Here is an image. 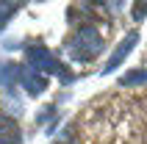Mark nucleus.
<instances>
[{
  "instance_id": "5",
  "label": "nucleus",
  "mask_w": 147,
  "mask_h": 144,
  "mask_svg": "<svg viewBox=\"0 0 147 144\" xmlns=\"http://www.w3.org/2000/svg\"><path fill=\"white\" fill-rule=\"evenodd\" d=\"M22 136H20V125H17L11 116H3L0 114V144H20Z\"/></svg>"
},
{
  "instance_id": "2",
  "label": "nucleus",
  "mask_w": 147,
  "mask_h": 144,
  "mask_svg": "<svg viewBox=\"0 0 147 144\" xmlns=\"http://www.w3.org/2000/svg\"><path fill=\"white\" fill-rule=\"evenodd\" d=\"M28 61H31L33 69H45V72H61V64L56 61V56L50 53L47 47H42V44H36V47H28Z\"/></svg>"
},
{
  "instance_id": "4",
  "label": "nucleus",
  "mask_w": 147,
  "mask_h": 144,
  "mask_svg": "<svg viewBox=\"0 0 147 144\" xmlns=\"http://www.w3.org/2000/svg\"><path fill=\"white\" fill-rule=\"evenodd\" d=\"M136 42H139V33H136V31H133V33H128V36H125V42H119V44H117V50L111 53V58H108V64L103 67V72L117 69V67L122 64V58L128 56V53H131L133 47H136Z\"/></svg>"
},
{
  "instance_id": "6",
  "label": "nucleus",
  "mask_w": 147,
  "mask_h": 144,
  "mask_svg": "<svg viewBox=\"0 0 147 144\" xmlns=\"http://www.w3.org/2000/svg\"><path fill=\"white\" fill-rule=\"evenodd\" d=\"M147 80V75H144V69H133V72H128V75H122V86H139V83H144Z\"/></svg>"
},
{
  "instance_id": "10",
  "label": "nucleus",
  "mask_w": 147,
  "mask_h": 144,
  "mask_svg": "<svg viewBox=\"0 0 147 144\" xmlns=\"http://www.w3.org/2000/svg\"><path fill=\"white\" fill-rule=\"evenodd\" d=\"M53 144H69V136H61V139H56Z\"/></svg>"
},
{
  "instance_id": "7",
  "label": "nucleus",
  "mask_w": 147,
  "mask_h": 144,
  "mask_svg": "<svg viewBox=\"0 0 147 144\" xmlns=\"http://www.w3.org/2000/svg\"><path fill=\"white\" fill-rule=\"evenodd\" d=\"M11 17H14V0H0V31L6 28Z\"/></svg>"
},
{
  "instance_id": "8",
  "label": "nucleus",
  "mask_w": 147,
  "mask_h": 144,
  "mask_svg": "<svg viewBox=\"0 0 147 144\" xmlns=\"http://www.w3.org/2000/svg\"><path fill=\"white\" fill-rule=\"evenodd\" d=\"M11 78H17V67L8 64L0 69V86H11Z\"/></svg>"
},
{
  "instance_id": "9",
  "label": "nucleus",
  "mask_w": 147,
  "mask_h": 144,
  "mask_svg": "<svg viewBox=\"0 0 147 144\" xmlns=\"http://www.w3.org/2000/svg\"><path fill=\"white\" fill-rule=\"evenodd\" d=\"M144 14V0H136V6H133V20H142Z\"/></svg>"
},
{
  "instance_id": "1",
  "label": "nucleus",
  "mask_w": 147,
  "mask_h": 144,
  "mask_svg": "<svg viewBox=\"0 0 147 144\" xmlns=\"http://www.w3.org/2000/svg\"><path fill=\"white\" fill-rule=\"evenodd\" d=\"M100 50H103V33H100L94 25H83V28H78V33L69 39V53H72L75 61L94 58Z\"/></svg>"
},
{
  "instance_id": "3",
  "label": "nucleus",
  "mask_w": 147,
  "mask_h": 144,
  "mask_svg": "<svg viewBox=\"0 0 147 144\" xmlns=\"http://www.w3.org/2000/svg\"><path fill=\"white\" fill-rule=\"evenodd\" d=\"M17 75H20V80H22V86H25V92L28 94H42L45 89H47V78L42 75L39 69H33L31 64L28 67H22V69H17Z\"/></svg>"
}]
</instances>
